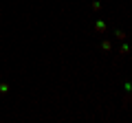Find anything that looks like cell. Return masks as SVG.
<instances>
[{"instance_id": "cell-2", "label": "cell", "mask_w": 132, "mask_h": 123, "mask_svg": "<svg viewBox=\"0 0 132 123\" xmlns=\"http://www.w3.org/2000/svg\"><path fill=\"white\" fill-rule=\"evenodd\" d=\"M104 29H106V22H101V20H99V22H97V31H104Z\"/></svg>"}, {"instance_id": "cell-3", "label": "cell", "mask_w": 132, "mask_h": 123, "mask_svg": "<svg viewBox=\"0 0 132 123\" xmlns=\"http://www.w3.org/2000/svg\"><path fill=\"white\" fill-rule=\"evenodd\" d=\"M101 48L104 51H110V42H101Z\"/></svg>"}, {"instance_id": "cell-1", "label": "cell", "mask_w": 132, "mask_h": 123, "mask_svg": "<svg viewBox=\"0 0 132 123\" xmlns=\"http://www.w3.org/2000/svg\"><path fill=\"white\" fill-rule=\"evenodd\" d=\"M5 92H9V86H7V84H0V95H5Z\"/></svg>"}]
</instances>
